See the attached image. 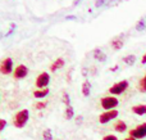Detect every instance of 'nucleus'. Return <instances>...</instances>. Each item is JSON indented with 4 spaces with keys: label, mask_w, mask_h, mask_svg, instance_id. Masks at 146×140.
Listing matches in <instances>:
<instances>
[{
    "label": "nucleus",
    "mask_w": 146,
    "mask_h": 140,
    "mask_svg": "<svg viewBox=\"0 0 146 140\" xmlns=\"http://www.w3.org/2000/svg\"><path fill=\"white\" fill-rule=\"evenodd\" d=\"M30 120V112L28 109H22L18 111L14 116H13V125L17 129H23L26 126V123Z\"/></svg>",
    "instance_id": "1"
},
{
    "label": "nucleus",
    "mask_w": 146,
    "mask_h": 140,
    "mask_svg": "<svg viewBox=\"0 0 146 140\" xmlns=\"http://www.w3.org/2000/svg\"><path fill=\"white\" fill-rule=\"evenodd\" d=\"M100 104L105 111H111V109H115V107L119 104V102L115 97H104L101 98Z\"/></svg>",
    "instance_id": "2"
},
{
    "label": "nucleus",
    "mask_w": 146,
    "mask_h": 140,
    "mask_svg": "<svg viewBox=\"0 0 146 140\" xmlns=\"http://www.w3.org/2000/svg\"><path fill=\"white\" fill-rule=\"evenodd\" d=\"M127 87H128V81H127V80H122V81L114 84L113 86L109 89V93L113 95H121L126 91Z\"/></svg>",
    "instance_id": "3"
},
{
    "label": "nucleus",
    "mask_w": 146,
    "mask_h": 140,
    "mask_svg": "<svg viewBox=\"0 0 146 140\" xmlns=\"http://www.w3.org/2000/svg\"><path fill=\"white\" fill-rule=\"evenodd\" d=\"M50 82V75L48 72H41L37 77H36V81H35V85L37 89H46Z\"/></svg>",
    "instance_id": "4"
},
{
    "label": "nucleus",
    "mask_w": 146,
    "mask_h": 140,
    "mask_svg": "<svg viewBox=\"0 0 146 140\" xmlns=\"http://www.w3.org/2000/svg\"><path fill=\"white\" fill-rule=\"evenodd\" d=\"M118 111L117 109H111V111H105L104 113H101L100 116H99V122L100 123H108L110 122L111 120H114V118L118 117Z\"/></svg>",
    "instance_id": "5"
},
{
    "label": "nucleus",
    "mask_w": 146,
    "mask_h": 140,
    "mask_svg": "<svg viewBox=\"0 0 146 140\" xmlns=\"http://www.w3.org/2000/svg\"><path fill=\"white\" fill-rule=\"evenodd\" d=\"M129 136L131 138H135V139H144L146 136V122L141 123V125H139L136 129H133V130L129 131Z\"/></svg>",
    "instance_id": "6"
},
{
    "label": "nucleus",
    "mask_w": 146,
    "mask_h": 140,
    "mask_svg": "<svg viewBox=\"0 0 146 140\" xmlns=\"http://www.w3.org/2000/svg\"><path fill=\"white\" fill-rule=\"evenodd\" d=\"M13 72V61L12 58H4L0 63V73L3 75H9Z\"/></svg>",
    "instance_id": "7"
},
{
    "label": "nucleus",
    "mask_w": 146,
    "mask_h": 140,
    "mask_svg": "<svg viewBox=\"0 0 146 140\" xmlns=\"http://www.w3.org/2000/svg\"><path fill=\"white\" fill-rule=\"evenodd\" d=\"M28 75V68L25 66V64H19V66L15 67V69L13 71V77L15 80H22L25 79Z\"/></svg>",
    "instance_id": "8"
},
{
    "label": "nucleus",
    "mask_w": 146,
    "mask_h": 140,
    "mask_svg": "<svg viewBox=\"0 0 146 140\" xmlns=\"http://www.w3.org/2000/svg\"><path fill=\"white\" fill-rule=\"evenodd\" d=\"M92 55L96 61L101 62V63H104V62L106 61V54L104 53L103 50H100V49H95V50L92 51Z\"/></svg>",
    "instance_id": "9"
},
{
    "label": "nucleus",
    "mask_w": 146,
    "mask_h": 140,
    "mask_svg": "<svg viewBox=\"0 0 146 140\" xmlns=\"http://www.w3.org/2000/svg\"><path fill=\"white\" fill-rule=\"evenodd\" d=\"M123 40H122V37L119 36V37H115V39H113L111 40V43H110V46L114 49V50H121L122 48H123Z\"/></svg>",
    "instance_id": "10"
},
{
    "label": "nucleus",
    "mask_w": 146,
    "mask_h": 140,
    "mask_svg": "<svg viewBox=\"0 0 146 140\" xmlns=\"http://www.w3.org/2000/svg\"><path fill=\"white\" fill-rule=\"evenodd\" d=\"M132 112L136 113L137 116H144L146 115V104H139L132 107Z\"/></svg>",
    "instance_id": "11"
},
{
    "label": "nucleus",
    "mask_w": 146,
    "mask_h": 140,
    "mask_svg": "<svg viewBox=\"0 0 146 140\" xmlns=\"http://www.w3.org/2000/svg\"><path fill=\"white\" fill-rule=\"evenodd\" d=\"M64 64H66L64 59H63V58H58V59H56V61L50 66V71H51V72L58 71V69H59V68H62V67H63Z\"/></svg>",
    "instance_id": "12"
},
{
    "label": "nucleus",
    "mask_w": 146,
    "mask_h": 140,
    "mask_svg": "<svg viewBox=\"0 0 146 140\" xmlns=\"http://www.w3.org/2000/svg\"><path fill=\"white\" fill-rule=\"evenodd\" d=\"M46 95H49L48 87H46V89H37L33 91V97H35L36 99H42V98H45Z\"/></svg>",
    "instance_id": "13"
},
{
    "label": "nucleus",
    "mask_w": 146,
    "mask_h": 140,
    "mask_svg": "<svg viewBox=\"0 0 146 140\" xmlns=\"http://www.w3.org/2000/svg\"><path fill=\"white\" fill-rule=\"evenodd\" d=\"M114 130L117 131V133H124V131L127 130V125L124 121H117L115 125H114Z\"/></svg>",
    "instance_id": "14"
},
{
    "label": "nucleus",
    "mask_w": 146,
    "mask_h": 140,
    "mask_svg": "<svg viewBox=\"0 0 146 140\" xmlns=\"http://www.w3.org/2000/svg\"><path fill=\"white\" fill-rule=\"evenodd\" d=\"M90 91H91V85L88 81H85L82 84V94L83 97H88L90 95Z\"/></svg>",
    "instance_id": "15"
},
{
    "label": "nucleus",
    "mask_w": 146,
    "mask_h": 140,
    "mask_svg": "<svg viewBox=\"0 0 146 140\" xmlns=\"http://www.w3.org/2000/svg\"><path fill=\"white\" fill-rule=\"evenodd\" d=\"M123 62L126 64H128V66H132V64H135V62H136V55H133V54H129V55H126L123 58Z\"/></svg>",
    "instance_id": "16"
},
{
    "label": "nucleus",
    "mask_w": 146,
    "mask_h": 140,
    "mask_svg": "<svg viewBox=\"0 0 146 140\" xmlns=\"http://www.w3.org/2000/svg\"><path fill=\"white\" fill-rule=\"evenodd\" d=\"M136 31H139V32H142V31L146 30V21L142 18V19H140L139 22L136 23Z\"/></svg>",
    "instance_id": "17"
},
{
    "label": "nucleus",
    "mask_w": 146,
    "mask_h": 140,
    "mask_svg": "<svg viewBox=\"0 0 146 140\" xmlns=\"http://www.w3.org/2000/svg\"><path fill=\"white\" fill-rule=\"evenodd\" d=\"M64 117H66L67 120H72V118L74 117V109H73L72 105H69V107L66 108V113H64Z\"/></svg>",
    "instance_id": "18"
},
{
    "label": "nucleus",
    "mask_w": 146,
    "mask_h": 140,
    "mask_svg": "<svg viewBox=\"0 0 146 140\" xmlns=\"http://www.w3.org/2000/svg\"><path fill=\"white\" fill-rule=\"evenodd\" d=\"M139 90L141 93H146V75L142 77L141 80H140V82H139Z\"/></svg>",
    "instance_id": "19"
},
{
    "label": "nucleus",
    "mask_w": 146,
    "mask_h": 140,
    "mask_svg": "<svg viewBox=\"0 0 146 140\" xmlns=\"http://www.w3.org/2000/svg\"><path fill=\"white\" fill-rule=\"evenodd\" d=\"M42 138H44V140H51V139H53V135H51V131L49 130V129L44 130V133H42Z\"/></svg>",
    "instance_id": "20"
},
{
    "label": "nucleus",
    "mask_w": 146,
    "mask_h": 140,
    "mask_svg": "<svg viewBox=\"0 0 146 140\" xmlns=\"http://www.w3.org/2000/svg\"><path fill=\"white\" fill-rule=\"evenodd\" d=\"M63 102H64V104H66L67 107L71 105V98H69L68 93H63Z\"/></svg>",
    "instance_id": "21"
},
{
    "label": "nucleus",
    "mask_w": 146,
    "mask_h": 140,
    "mask_svg": "<svg viewBox=\"0 0 146 140\" xmlns=\"http://www.w3.org/2000/svg\"><path fill=\"white\" fill-rule=\"evenodd\" d=\"M46 105H48V104H46L45 102H37L35 104V108H36V109H45Z\"/></svg>",
    "instance_id": "22"
},
{
    "label": "nucleus",
    "mask_w": 146,
    "mask_h": 140,
    "mask_svg": "<svg viewBox=\"0 0 146 140\" xmlns=\"http://www.w3.org/2000/svg\"><path fill=\"white\" fill-rule=\"evenodd\" d=\"M106 3V0H95V7L96 8H100V7H104Z\"/></svg>",
    "instance_id": "23"
},
{
    "label": "nucleus",
    "mask_w": 146,
    "mask_h": 140,
    "mask_svg": "<svg viewBox=\"0 0 146 140\" xmlns=\"http://www.w3.org/2000/svg\"><path fill=\"white\" fill-rule=\"evenodd\" d=\"M5 126H7V121L3 120V118H0V133L5 129Z\"/></svg>",
    "instance_id": "24"
},
{
    "label": "nucleus",
    "mask_w": 146,
    "mask_h": 140,
    "mask_svg": "<svg viewBox=\"0 0 146 140\" xmlns=\"http://www.w3.org/2000/svg\"><path fill=\"white\" fill-rule=\"evenodd\" d=\"M103 140H118V138L115 135H105L103 138Z\"/></svg>",
    "instance_id": "25"
},
{
    "label": "nucleus",
    "mask_w": 146,
    "mask_h": 140,
    "mask_svg": "<svg viewBox=\"0 0 146 140\" xmlns=\"http://www.w3.org/2000/svg\"><path fill=\"white\" fill-rule=\"evenodd\" d=\"M66 19L67 21H73V19H77V17H76V15H67Z\"/></svg>",
    "instance_id": "26"
},
{
    "label": "nucleus",
    "mask_w": 146,
    "mask_h": 140,
    "mask_svg": "<svg viewBox=\"0 0 146 140\" xmlns=\"http://www.w3.org/2000/svg\"><path fill=\"white\" fill-rule=\"evenodd\" d=\"M141 63H142V64H146V53L144 54V57H142V59H141Z\"/></svg>",
    "instance_id": "27"
},
{
    "label": "nucleus",
    "mask_w": 146,
    "mask_h": 140,
    "mask_svg": "<svg viewBox=\"0 0 146 140\" xmlns=\"http://www.w3.org/2000/svg\"><path fill=\"white\" fill-rule=\"evenodd\" d=\"M76 122H77V123H81V122H82V117H81V116H80V117H77Z\"/></svg>",
    "instance_id": "28"
},
{
    "label": "nucleus",
    "mask_w": 146,
    "mask_h": 140,
    "mask_svg": "<svg viewBox=\"0 0 146 140\" xmlns=\"http://www.w3.org/2000/svg\"><path fill=\"white\" fill-rule=\"evenodd\" d=\"M81 0H74V1H73V7H76V5H78V3H80Z\"/></svg>",
    "instance_id": "29"
},
{
    "label": "nucleus",
    "mask_w": 146,
    "mask_h": 140,
    "mask_svg": "<svg viewBox=\"0 0 146 140\" xmlns=\"http://www.w3.org/2000/svg\"><path fill=\"white\" fill-rule=\"evenodd\" d=\"M124 140H137V139H135V138H131V136H128V138H126Z\"/></svg>",
    "instance_id": "30"
}]
</instances>
